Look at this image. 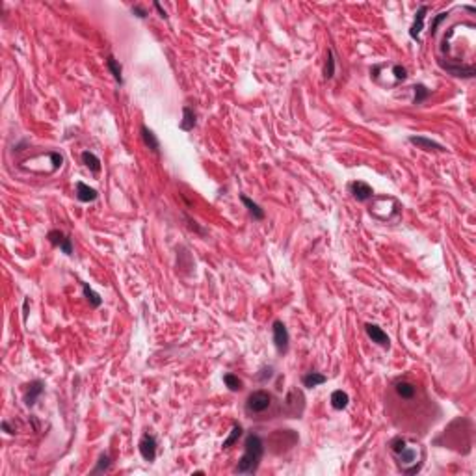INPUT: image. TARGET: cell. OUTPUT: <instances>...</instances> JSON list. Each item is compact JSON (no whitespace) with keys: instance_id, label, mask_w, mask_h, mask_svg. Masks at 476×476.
I'll return each mask as SVG.
<instances>
[{"instance_id":"14","label":"cell","mask_w":476,"mask_h":476,"mask_svg":"<svg viewBox=\"0 0 476 476\" xmlns=\"http://www.w3.org/2000/svg\"><path fill=\"white\" fill-rule=\"evenodd\" d=\"M331 408L333 409H337V411H342V409H346L348 408V404H350V396L346 394L344 391H333V394H331Z\"/></svg>"},{"instance_id":"12","label":"cell","mask_w":476,"mask_h":476,"mask_svg":"<svg viewBox=\"0 0 476 476\" xmlns=\"http://www.w3.org/2000/svg\"><path fill=\"white\" fill-rule=\"evenodd\" d=\"M76 199L82 203H91L97 199V190L88 186L86 182H76Z\"/></svg>"},{"instance_id":"33","label":"cell","mask_w":476,"mask_h":476,"mask_svg":"<svg viewBox=\"0 0 476 476\" xmlns=\"http://www.w3.org/2000/svg\"><path fill=\"white\" fill-rule=\"evenodd\" d=\"M2 428L6 430L8 433H15V430H11V428H10V424H8V422H2Z\"/></svg>"},{"instance_id":"3","label":"cell","mask_w":476,"mask_h":476,"mask_svg":"<svg viewBox=\"0 0 476 476\" xmlns=\"http://www.w3.org/2000/svg\"><path fill=\"white\" fill-rule=\"evenodd\" d=\"M272 394L266 391H255L251 392L249 396H248V400H246V411L249 413V415H261V413H264L266 409H270L272 406Z\"/></svg>"},{"instance_id":"27","label":"cell","mask_w":476,"mask_h":476,"mask_svg":"<svg viewBox=\"0 0 476 476\" xmlns=\"http://www.w3.org/2000/svg\"><path fill=\"white\" fill-rule=\"evenodd\" d=\"M110 469V456L108 454H103V456L99 457V465L93 469V473L97 475V473H104V471H108Z\"/></svg>"},{"instance_id":"18","label":"cell","mask_w":476,"mask_h":476,"mask_svg":"<svg viewBox=\"0 0 476 476\" xmlns=\"http://www.w3.org/2000/svg\"><path fill=\"white\" fill-rule=\"evenodd\" d=\"M196 127V112L190 108V106H184L182 108V121H181V129L182 131H192Z\"/></svg>"},{"instance_id":"25","label":"cell","mask_w":476,"mask_h":476,"mask_svg":"<svg viewBox=\"0 0 476 476\" xmlns=\"http://www.w3.org/2000/svg\"><path fill=\"white\" fill-rule=\"evenodd\" d=\"M240 435H242V426H240V424H234L233 430H231V435H229V437H227L224 441V448H231V447H233L234 443L238 441V437H240Z\"/></svg>"},{"instance_id":"24","label":"cell","mask_w":476,"mask_h":476,"mask_svg":"<svg viewBox=\"0 0 476 476\" xmlns=\"http://www.w3.org/2000/svg\"><path fill=\"white\" fill-rule=\"evenodd\" d=\"M413 91H415V99H413V104H422L430 97V90L424 84H417L415 88H413Z\"/></svg>"},{"instance_id":"1","label":"cell","mask_w":476,"mask_h":476,"mask_svg":"<svg viewBox=\"0 0 476 476\" xmlns=\"http://www.w3.org/2000/svg\"><path fill=\"white\" fill-rule=\"evenodd\" d=\"M389 450H391L392 457L396 459L402 473L415 475V473L420 471V467H422V448L419 445L409 443L408 439L404 437H394L389 443Z\"/></svg>"},{"instance_id":"15","label":"cell","mask_w":476,"mask_h":476,"mask_svg":"<svg viewBox=\"0 0 476 476\" xmlns=\"http://www.w3.org/2000/svg\"><path fill=\"white\" fill-rule=\"evenodd\" d=\"M394 389H396V394L400 398H404V400H411L415 396V392H417V387L409 382H398Z\"/></svg>"},{"instance_id":"31","label":"cell","mask_w":476,"mask_h":476,"mask_svg":"<svg viewBox=\"0 0 476 476\" xmlns=\"http://www.w3.org/2000/svg\"><path fill=\"white\" fill-rule=\"evenodd\" d=\"M132 13H134L136 17H140V19H145V17H147V11L143 10L141 6H134V8H132Z\"/></svg>"},{"instance_id":"5","label":"cell","mask_w":476,"mask_h":476,"mask_svg":"<svg viewBox=\"0 0 476 476\" xmlns=\"http://www.w3.org/2000/svg\"><path fill=\"white\" fill-rule=\"evenodd\" d=\"M47 238H48V242L52 244V246H56V248H60L66 255H73V242H71V238H67L62 231L54 229V231H50V233L47 234Z\"/></svg>"},{"instance_id":"32","label":"cell","mask_w":476,"mask_h":476,"mask_svg":"<svg viewBox=\"0 0 476 476\" xmlns=\"http://www.w3.org/2000/svg\"><path fill=\"white\" fill-rule=\"evenodd\" d=\"M155 8L159 10V13H160V17H162V19H166V17H168V13H166V10H162V6H160L159 2H155Z\"/></svg>"},{"instance_id":"20","label":"cell","mask_w":476,"mask_h":476,"mask_svg":"<svg viewBox=\"0 0 476 476\" xmlns=\"http://www.w3.org/2000/svg\"><path fill=\"white\" fill-rule=\"evenodd\" d=\"M240 199H242V203H244V205L248 206V210L251 212V216H253V218H255V220H262V218H264V210H262L261 206L257 205L255 201H251V199H249V197H248V196H242V197H240Z\"/></svg>"},{"instance_id":"13","label":"cell","mask_w":476,"mask_h":476,"mask_svg":"<svg viewBox=\"0 0 476 476\" xmlns=\"http://www.w3.org/2000/svg\"><path fill=\"white\" fill-rule=\"evenodd\" d=\"M441 64V67L443 69H447L448 73H452L454 76H465V78H471V76H475V67L473 66H452V64H443V62H439Z\"/></svg>"},{"instance_id":"8","label":"cell","mask_w":476,"mask_h":476,"mask_svg":"<svg viewBox=\"0 0 476 476\" xmlns=\"http://www.w3.org/2000/svg\"><path fill=\"white\" fill-rule=\"evenodd\" d=\"M350 190H352V196L357 199V201H368L370 197L374 196V190L366 182H361V181H355L350 184Z\"/></svg>"},{"instance_id":"16","label":"cell","mask_w":476,"mask_h":476,"mask_svg":"<svg viewBox=\"0 0 476 476\" xmlns=\"http://www.w3.org/2000/svg\"><path fill=\"white\" fill-rule=\"evenodd\" d=\"M301 382H303V385H305L307 389H313V387H318V385L326 383L327 378L324 376V374H320V372H309V374H305V376L301 378Z\"/></svg>"},{"instance_id":"21","label":"cell","mask_w":476,"mask_h":476,"mask_svg":"<svg viewBox=\"0 0 476 476\" xmlns=\"http://www.w3.org/2000/svg\"><path fill=\"white\" fill-rule=\"evenodd\" d=\"M106 64H108V69H110V73H112V76L115 78V82H119V84H123V69L121 66H119V62L115 60L113 56H108V60H106Z\"/></svg>"},{"instance_id":"10","label":"cell","mask_w":476,"mask_h":476,"mask_svg":"<svg viewBox=\"0 0 476 476\" xmlns=\"http://www.w3.org/2000/svg\"><path fill=\"white\" fill-rule=\"evenodd\" d=\"M426 13H428V6H420L419 10H417V13H415V21H413V24H411L409 28V36L413 39H419L420 30L424 28V17H426Z\"/></svg>"},{"instance_id":"22","label":"cell","mask_w":476,"mask_h":476,"mask_svg":"<svg viewBox=\"0 0 476 476\" xmlns=\"http://www.w3.org/2000/svg\"><path fill=\"white\" fill-rule=\"evenodd\" d=\"M224 383L227 385V387H229V391H233V392L242 391V387H244L242 380H240L238 376H234V374H225V376H224Z\"/></svg>"},{"instance_id":"28","label":"cell","mask_w":476,"mask_h":476,"mask_svg":"<svg viewBox=\"0 0 476 476\" xmlns=\"http://www.w3.org/2000/svg\"><path fill=\"white\" fill-rule=\"evenodd\" d=\"M447 15H448L447 11H443V13H439L437 17L433 19V23H431V30H430V34H431V36H433V34L437 32V26H439V24H441V23H443V21L447 19Z\"/></svg>"},{"instance_id":"6","label":"cell","mask_w":476,"mask_h":476,"mask_svg":"<svg viewBox=\"0 0 476 476\" xmlns=\"http://www.w3.org/2000/svg\"><path fill=\"white\" fill-rule=\"evenodd\" d=\"M157 447H159V445H157V439L153 437V435H149V433H145L140 441L141 457H143L145 461H155V457H157Z\"/></svg>"},{"instance_id":"11","label":"cell","mask_w":476,"mask_h":476,"mask_svg":"<svg viewBox=\"0 0 476 476\" xmlns=\"http://www.w3.org/2000/svg\"><path fill=\"white\" fill-rule=\"evenodd\" d=\"M409 141L413 145H417L419 149L424 151H445V147L441 143L430 140V138H424V136H409Z\"/></svg>"},{"instance_id":"23","label":"cell","mask_w":476,"mask_h":476,"mask_svg":"<svg viewBox=\"0 0 476 476\" xmlns=\"http://www.w3.org/2000/svg\"><path fill=\"white\" fill-rule=\"evenodd\" d=\"M82 289H84V296L88 298V301L93 305V307H101V303H103V299H101V296L95 292L88 283H82Z\"/></svg>"},{"instance_id":"7","label":"cell","mask_w":476,"mask_h":476,"mask_svg":"<svg viewBox=\"0 0 476 476\" xmlns=\"http://www.w3.org/2000/svg\"><path fill=\"white\" fill-rule=\"evenodd\" d=\"M364 331H366V335H368V339H370L372 342L383 346V348H389V342H391V340H389L387 333H385L380 326H376V324H366V326H364Z\"/></svg>"},{"instance_id":"30","label":"cell","mask_w":476,"mask_h":476,"mask_svg":"<svg viewBox=\"0 0 476 476\" xmlns=\"http://www.w3.org/2000/svg\"><path fill=\"white\" fill-rule=\"evenodd\" d=\"M272 374H273V370H272V368H262L261 374H259L257 378H259L261 382H264V380H270V378H272Z\"/></svg>"},{"instance_id":"4","label":"cell","mask_w":476,"mask_h":476,"mask_svg":"<svg viewBox=\"0 0 476 476\" xmlns=\"http://www.w3.org/2000/svg\"><path fill=\"white\" fill-rule=\"evenodd\" d=\"M289 331H287V327H285V324L283 322H273V344H275V348H277V352L279 354H285L287 350H289Z\"/></svg>"},{"instance_id":"29","label":"cell","mask_w":476,"mask_h":476,"mask_svg":"<svg viewBox=\"0 0 476 476\" xmlns=\"http://www.w3.org/2000/svg\"><path fill=\"white\" fill-rule=\"evenodd\" d=\"M392 73L396 76V80H406L408 78V71H406V67L402 66H392Z\"/></svg>"},{"instance_id":"17","label":"cell","mask_w":476,"mask_h":476,"mask_svg":"<svg viewBox=\"0 0 476 476\" xmlns=\"http://www.w3.org/2000/svg\"><path fill=\"white\" fill-rule=\"evenodd\" d=\"M141 138H143V143H145L153 153H159L160 143H159V140H157V136H155V132L149 131L147 127H141Z\"/></svg>"},{"instance_id":"26","label":"cell","mask_w":476,"mask_h":476,"mask_svg":"<svg viewBox=\"0 0 476 476\" xmlns=\"http://www.w3.org/2000/svg\"><path fill=\"white\" fill-rule=\"evenodd\" d=\"M335 75V54L333 50L327 52V60H326V67H324V76L326 78H333Z\"/></svg>"},{"instance_id":"9","label":"cell","mask_w":476,"mask_h":476,"mask_svg":"<svg viewBox=\"0 0 476 476\" xmlns=\"http://www.w3.org/2000/svg\"><path fill=\"white\" fill-rule=\"evenodd\" d=\"M43 389H45V383L41 382V380H36V382H32L28 385V391H26V394H24V402H26V406H34L36 402H38V398L43 394Z\"/></svg>"},{"instance_id":"19","label":"cell","mask_w":476,"mask_h":476,"mask_svg":"<svg viewBox=\"0 0 476 476\" xmlns=\"http://www.w3.org/2000/svg\"><path fill=\"white\" fill-rule=\"evenodd\" d=\"M82 162H84L86 168H90L93 173H99L101 171V160L97 155H93L91 151H84L82 153Z\"/></svg>"},{"instance_id":"2","label":"cell","mask_w":476,"mask_h":476,"mask_svg":"<svg viewBox=\"0 0 476 476\" xmlns=\"http://www.w3.org/2000/svg\"><path fill=\"white\" fill-rule=\"evenodd\" d=\"M262 456H264V441L257 433L248 435L246 443H244V456L240 457V461L236 465V473L238 475H253L261 465Z\"/></svg>"}]
</instances>
